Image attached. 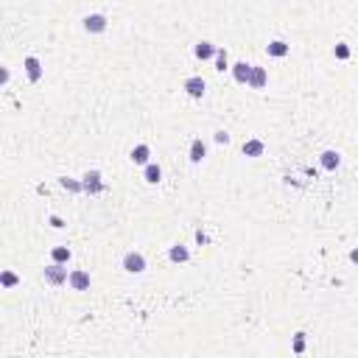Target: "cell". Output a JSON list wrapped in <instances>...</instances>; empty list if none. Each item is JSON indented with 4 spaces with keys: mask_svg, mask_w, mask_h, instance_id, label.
<instances>
[{
    "mask_svg": "<svg viewBox=\"0 0 358 358\" xmlns=\"http://www.w3.org/2000/svg\"><path fill=\"white\" fill-rule=\"evenodd\" d=\"M48 221H51V227H56V230H62V227H64V221H62V218H59V216H51V218H48Z\"/></svg>",
    "mask_w": 358,
    "mask_h": 358,
    "instance_id": "d4e9b609",
    "label": "cell"
},
{
    "mask_svg": "<svg viewBox=\"0 0 358 358\" xmlns=\"http://www.w3.org/2000/svg\"><path fill=\"white\" fill-rule=\"evenodd\" d=\"M68 283L73 285L76 291H87V288H90V274L81 272V268H79V272H70V280H68Z\"/></svg>",
    "mask_w": 358,
    "mask_h": 358,
    "instance_id": "ba28073f",
    "label": "cell"
},
{
    "mask_svg": "<svg viewBox=\"0 0 358 358\" xmlns=\"http://www.w3.org/2000/svg\"><path fill=\"white\" fill-rule=\"evenodd\" d=\"M319 163H322V168H325V171H336L339 165H342V154L333 151V148H327V151H322Z\"/></svg>",
    "mask_w": 358,
    "mask_h": 358,
    "instance_id": "277c9868",
    "label": "cell"
},
{
    "mask_svg": "<svg viewBox=\"0 0 358 358\" xmlns=\"http://www.w3.org/2000/svg\"><path fill=\"white\" fill-rule=\"evenodd\" d=\"M291 51V48H288V42H283V39H272V42H268L266 45V53H268V56H285V53H288Z\"/></svg>",
    "mask_w": 358,
    "mask_h": 358,
    "instance_id": "4fadbf2b",
    "label": "cell"
},
{
    "mask_svg": "<svg viewBox=\"0 0 358 358\" xmlns=\"http://www.w3.org/2000/svg\"><path fill=\"white\" fill-rule=\"evenodd\" d=\"M70 255H73V252H70L68 247H53V249H51L53 263H59V266H62V263H68V260H70Z\"/></svg>",
    "mask_w": 358,
    "mask_h": 358,
    "instance_id": "e0dca14e",
    "label": "cell"
},
{
    "mask_svg": "<svg viewBox=\"0 0 358 358\" xmlns=\"http://www.w3.org/2000/svg\"><path fill=\"white\" fill-rule=\"evenodd\" d=\"M84 28L90 34H101L106 28V17L104 14H87L84 17Z\"/></svg>",
    "mask_w": 358,
    "mask_h": 358,
    "instance_id": "5b68a950",
    "label": "cell"
},
{
    "mask_svg": "<svg viewBox=\"0 0 358 358\" xmlns=\"http://www.w3.org/2000/svg\"><path fill=\"white\" fill-rule=\"evenodd\" d=\"M81 185H84V190H87V193H101V190H104V185H101V174H98V171H87V174H84V182H81Z\"/></svg>",
    "mask_w": 358,
    "mask_h": 358,
    "instance_id": "8992f818",
    "label": "cell"
},
{
    "mask_svg": "<svg viewBox=\"0 0 358 358\" xmlns=\"http://www.w3.org/2000/svg\"><path fill=\"white\" fill-rule=\"evenodd\" d=\"M168 258L174 260V263H185V260H190V252L182 247V243H176V247L168 249Z\"/></svg>",
    "mask_w": 358,
    "mask_h": 358,
    "instance_id": "2e32d148",
    "label": "cell"
},
{
    "mask_svg": "<svg viewBox=\"0 0 358 358\" xmlns=\"http://www.w3.org/2000/svg\"><path fill=\"white\" fill-rule=\"evenodd\" d=\"M0 81H3V84L9 81V68H3V70H0Z\"/></svg>",
    "mask_w": 358,
    "mask_h": 358,
    "instance_id": "484cf974",
    "label": "cell"
},
{
    "mask_svg": "<svg viewBox=\"0 0 358 358\" xmlns=\"http://www.w3.org/2000/svg\"><path fill=\"white\" fill-rule=\"evenodd\" d=\"M196 241H199V243H207V235H205V232L199 230V232H196Z\"/></svg>",
    "mask_w": 358,
    "mask_h": 358,
    "instance_id": "4316f807",
    "label": "cell"
},
{
    "mask_svg": "<svg viewBox=\"0 0 358 358\" xmlns=\"http://www.w3.org/2000/svg\"><path fill=\"white\" fill-rule=\"evenodd\" d=\"M0 283H3V288H14V285L20 283V277H17L14 272H3L0 274Z\"/></svg>",
    "mask_w": 358,
    "mask_h": 358,
    "instance_id": "d6986e66",
    "label": "cell"
},
{
    "mask_svg": "<svg viewBox=\"0 0 358 358\" xmlns=\"http://www.w3.org/2000/svg\"><path fill=\"white\" fill-rule=\"evenodd\" d=\"M123 268H126L129 274H140V272H146V258H143L140 252H129L126 258H123Z\"/></svg>",
    "mask_w": 358,
    "mask_h": 358,
    "instance_id": "7a4b0ae2",
    "label": "cell"
},
{
    "mask_svg": "<svg viewBox=\"0 0 358 358\" xmlns=\"http://www.w3.org/2000/svg\"><path fill=\"white\" fill-rule=\"evenodd\" d=\"M148 157H151V148L146 146V143H140V146L132 148V163L137 165H148Z\"/></svg>",
    "mask_w": 358,
    "mask_h": 358,
    "instance_id": "7c38bea8",
    "label": "cell"
},
{
    "mask_svg": "<svg viewBox=\"0 0 358 358\" xmlns=\"http://www.w3.org/2000/svg\"><path fill=\"white\" fill-rule=\"evenodd\" d=\"M249 87L252 90H263L266 87V70L252 64V76H249Z\"/></svg>",
    "mask_w": 358,
    "mask_h": 358,
    "instance_id": "8fae6325",
    "label": "cell"
},
{
    "mask_svg": "<svg viewBox=\"0 0 358 358\" xmlns=\"http://www.w3.org/2000/svg\"><path fill=\"white\" fill-rule=\"evenodd\" d=\"M263 148H266L263 140H247L241 151H243V157H260V154H263Z\"/></svg>",
    "mask_w": 358,
    "mask_h": 358,
    "instance_id": "9a60e30c",
    "label": "cell"
},
{
    "mask_svg": "<svg viewBox=\"0 0 358 358\" xmlns=\"http://www.w3.org/2000/svg\"><path fill=\"white\" fill-rule=\"evenodd\" d=\"M160 179H163V168H160L157 163H148V165H146V182L157 185Z\"/></svg>",
    "mask_w": 358,
    "mask_h": 358,
    "instance_id": "ac0fdd59",
    "label": "cell"
},
{
    "mask_svg": "<svg viewBox=\"0 0 358 358\" xmlns=\"http://www.w3.org/2000/svg\"><path fill=\"white\" fill-rule=\"evenodd\" d=\"M291 347H294V353H305V333H294V344H291Z\"/></svg>",
    "mask_w": 358,
    "mask_h": 358,
    "instance_id": "ffe728a7",
    "label": "cell"
},
{
    "mask_svg": "<svg viewBox=\"0 0 358 358\" xmlns=\"http://www.w3.org/2000/svg\"><path fill=\"white\" fill-rule=\"evenodd\" d=\"M216 143H221V146H227V143H230V135H227V132H216Z\"/></svg>",
    "mask_w": 358,
    "mask_h": 358,
    "instance_id": "cb8c5ba5",
    "label": "cell"
},
{
    "mask_svg": "<svg viewBox=\"0 0 358 358\" xmlns=\"http://www.w3.org/2000/svg\"><path fill=\"white\" fill-rule=\"evenodd\" d=\"M333 53H336V59H350V45L347 42H339L333 48Z\"/></svg>",
    "mask_w": 358,
    "mask_h": 358,
    "instance_id": "7402d4cb",
    "label": "cell"
},
{
    "mask_svg": "<svg viewBox=\"0 0 358 358\" xmlns=\"http://www.w3.org/2000/svg\"><path fill=\"white\" fill-rule=\"evenodd\" d=\"M207 154V146L202 143V137H196L193 143H190V163H202Z\"/></svg>",
    "mask_w": 358,
    "mask_h": 358,
    "instance_id": "5bb4252c",
    "label": "cell"
},
{
    "mask_svg": "<svg viewBox=\"0 0 358 358\" xmlns=\"http://www.w3.org/2000/svg\"><path fill=\"white\" fill-rule=\"evenodd\" d=\"M26 73L31 81H39L42 79V64H39L37 56H26Z\"/></svg>",
    "mask_w": 358,
    "mask_h": 358,
    "instance_id": "9c48e42d",
    "label": "cell"
},
{
    "mask_svg": "<svg viewBox=\"0 0 358 358\" xmlns=\"http://www.w3.org/2000/svg\"><path fill=\"white\" fill-rule=\"evenodd\" d=\"M350 260H353V263H358V247L353 249V252H350Z\"/></svg>",
    "mask_w": 358,
    "mask_h": 358,
    "instance_id": "83f0119b",
    "label": "cell"
},
{
    "mask_svg": "<svg viewBox=\"0 0 358 358\" xmlns=\"http://www.w3.org/2000/svg\"><path fill=\"white\" fill-rule=\"evenodd\" d=\"M185 93H188L190 98H202V95H205V79H202V76H190V79L185 81Z\"/></svg>",
    "mask_w": 358,
    "mask_h": 358,
    "instance_id": "3957f363",
    "label": "cell"
},
{
    "mask_svg": "<svg viewBox=\"0 0 358 358\" xmlns=\"http://www.w3.org/2000/svg\"><path fill=\"white\" fill-rule=\"evenodd\" d=\"M216 70H218V73H224V70H227V51H224V48H218V53H216Z\"/></svg>",
    "mask_w": 358,
    "mask_h": 358,
    "instance_id": "44dd1931",
    "label": "cell"
},
{
    "mask_svg": "<svg viewBox=\"0 0 358 358\" xmlns=\"http://www.w3.org/2000/svg\"><path fill=\"white\" fill-rule=\"evenodd\" d=\"M193 53L202 59V62H205V59H213V56H216V53H218V48L213 45V42H207V39H202V42L193 48Z\"/></svg>",
    "mask_w": 358,
    "mask_h": 358,
    "instance_id": "30bf717a",
    "label": "cell"
},
{
    "mask_svg": "<svg viewBox=\"0 0 358 358\" xmlns=\"http://www.w3.org/2000/svg\"><path fill=\"white\" fill-rule=\"evenodd\" d=\"M59 182H62V185H64V188H68V190H73V193H79V190H84V185L73 182V179H68V176H62V179H59Z\"/></svg>",
    "mask_w": 358,
    "mask_h": 358,
    "instance_id": "603a6c76",
    "label": "cell"
},
{
    "mask_svg": "<svg viewBox=\"0 0 358 358\" xmlns=\"http://www.w3.org/2000/svg\"><path fill=\"white\" fill-rule=\"evenodd\" d=\"M42 277H45V283H51V285H62V283H68V280H70V274H68V268H64V266L51 263L48 268H42Z\"/></svg>",
    "mask_w": 358,
    "mask_h": 358,
    "instance_id": "6da1fadb",
    "label": "cell"
},
{
    "mask_svg": "<svg viewBox=\"0 0 358 358\" xmlns=\"http://www.w3.org/2000/svg\"><path fill=\"white\" fill-rule=\"evenodd\" d=\"M232 76H235L238 84H249V76H252V64H247V62H235V64H232Z\"/></svg>",
    "mask_w": 358,
    "mask_h": 358,
    "instance_id": "52a82bcc",
    "label": "cell"
}]
</instances>
